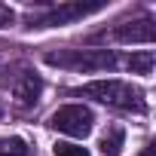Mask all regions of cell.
<instances>
[{
	"label": "cell",
	"instance_id": "obj_1",
	"mask_svg": "<svg viewBox=\"0 0 156 156\" xmlns=\"http://www.w3.org/2000/svg\"><path fill=\"white\" fill-rule=\"evenodd\" d=\"M70 95L76 98H92L98 104H107V107H116V110H129V113H147L150 104H147V92L141 86H132L126 80H92L80 89H73Z\"/></svg>",
	"mask_w": 156,
	"mask_h": 156
},
{
	"label": "cell",
	"instance_id": "obj_2",
	"mask_svg": "<svg viewBox=\"0 0 156 156\" xmlns=\"http://www.w3.org/2000/svg\"><path fill=\"white\" fill-rule=\"evenodd\" d=\"M43 61L49 67L73 70V73H101V70H113L119 64V55L113 49H58V52H46Z\"/></svg>",
	"mask_w": 156,
	"mask_h": 156
},
{
	"label": "cell",
	"instance_id": "obj_3",
	"mask_svg": "<svg viewBox=\"0 0 156 156\" xmlns=\"http://www.w3.org/2000/svg\"><path fill=\"white\" fill-rule=\"evenodd\" d=\"M104 6H107L104 0H92V3H83V0H73V3H52L40 16H31L28 19V28H61V25H73V22H80L86 16L101 12Z\"/></svg>",
	"mask_w": 156,
	"mask_h": 156
},
{
	"label": "cell",
	"instance_id": "obj_4",
	"mask_svg": "<svg viewBox=\"0 0 156 156\" xmlns=\"http://www.w3.org/2000/svg\"><path fill=\"white\" fill-rule=\"evenodd\" d=\"M46 126L61 132V135H70V138H89L95 129V113L86 104H64V107L49 113Z\"/></svg>",
	"mask_w": 156,
	"mask_h": 156
},
{
	"label": "cell",
	"instance_id": "obj_5",
	"mask_svg": "<svg viewBox=\"0 0 156 156\" xmlns=\"http://www.w3.org/2000/svg\"><path fill=\"white\" fill-rule=\"evenodd\" d=\"M101 37H107L113 43H144V46H150L153 43V22L150 19L122 22V25H113L110 31H104Z\"/></svg>",
	"mask_w": 156,
	"mask_h": 156
},
{
	"label": "cell",
	"instance_id": "obj_6",
	"mask_svg": "<svg viewBox=\"0 0 156 156\" xmlns=\"http://www.w3.org/2000/svg\"><path fill=\"white\" fill-rule=\"evenodd\" d=\"M40 92H43V80L31 70H22L12 80V98L19 107H34L40 101Z\"/></svg>",
	"mask_w": 156,
	"mask_h": 156
},
{
	"label": "cell",
	"instance_id": "obj_7",
	"mask_svg": "<svg viewBox=\"0 0 156 156\" xmlns=\"http://www.w3.org/2000/svg\"><path fill=\"white\" fill-rule=\"evenodd\" d=\"M101 156H119L122 147H126V129L122 126H110L104 135H101Z\"/></svg>",
	"mask_w": 156,
	"mask_h": 156
},
{
	"label": "cell",
	"instance_id": "obj_8",
	"mask_svg": "<svg viewBox=\"0 0 156 156\" xmlns=\"http://www.w3.org/2000/svg\"><path fill=\"white\" fill-rule=\"evenodd\" d=\"M153 64H156L153 49H141V52H132V55L126 58V67H129L132 73H141V76H150V73H153Z\"/></svg>",
	"mask_w": 156,
	"mask_h": 156
},
{
	"label": "cell",
	"instance_id": "obj_9",
	"mask_svg": "<svg viewBox=\"0 0 156 156\" xmlns=\"http://www.w3.org/2000/svg\"><path fill=\"white\" fill-rule=\"evenodd\" d=\"M0 156H31L25 138H0Z\"/></svg>",
	"mask_w": 156,
	"mask_h": 156
},
{
	"label": "cell",
	"instance_id": "obj_10",
	"mask_svg": "<svg viewBox=\"0 0 156 156\" xmlns=\"http://www.w3.org/2000/svg\"><path fill=\"white\" fill-rule=\"evenodd\" d=\"M52 153H55V156H89V150H86L83 144H70V141H58V144L52 147Z\"/></svg>",
	"mask_w": 156,
	"mask_h": 156
},
{
	"label": "cell",
	"instance_id": "obj_11",
	"mask_svg": "<svg viewBox=\"0 0 156 156\" xmlns=\"http://www.w3.org/2000/svg\"><path fill=\"white\" fill-rule=\"evenodd\" d=\"M6 25H12V9L0 3V28H6Z\"/></svg>",
	"mask_w": 156,
	"mask_h": 156
},
{
	"label": "cell",
	"instance_id": "obj_12",
	"mask_svg": "<svg viewBox=\"0 0 156 156\" xmlns=\"http://www.w3.org/2000/svg\"><path fill=\"white\" fill-rule=\"evenodd\" d=\"M0 116H3V104H0Z\"/></svg>",
	"mask_w": 156,
	"mask_h": 156
}]
</instances>
